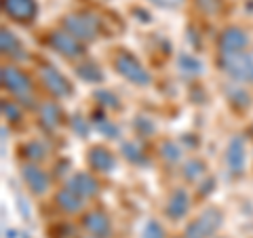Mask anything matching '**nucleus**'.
<instances>
[{"instance_id":"1","label":"nucleus","mask_w":253,"mask_h":238,"mask_svg":"<svg viewBox=\"0 0 253 238\" xmlns=\"http://www.w3.org/2000/svg\"><path fill=\"white\" fill-rule=\"evenodd\" d=\"M114 68L123 78H126L129 82L137 84V86H148L150 82H152V74H150L144 68V63H141L135 55H131L129 51H121L116 55Z\"/></svg>"},{"instance_id":"2","label":"nucleus","mask_w":253,"mask_h":238,"mask_svg":"<svg viewBox=\"0 0 253 238\" xmlns=\"http://www.w3.org/2000/svg\"><path fill=\"white\" fill-rule=\"evenodd\" d=\"M219 66L228 76H232L234 80L253 82V63H251L249 53H243V51L221 53L219 55Z\"/></svg>"},{"instance_id":"3","label":"nucleus","mask_w":253,"mask_h":238,"mask_svg":"<svg viewBox=\"0 0 253 238\" xmlns=\"http://www.w3.org/2000/svg\"><path fill=\"white\" fill-rule=\"evenodd\" d=\"M0 80H2L4 89L11 91L21 104L32 106V82L21 70H17L15 66H2V70H0Z\"/></svg>"},{"instance_id":"4","label":"nucleus","mask_w":253,"mask_h":238,"mask_svg":"<svg viewBox=\"0 0 253 238\" xmlns=\"http://www.w3.org/2000/svg\"><path fill=\"white\" fill-rule=\"evenodd\" d=\"M221 221H224V215H221L219 209H215V207L205 209L192 224L186 226L184 238H211L219 230Z\"/></svg>"},{"instance_id":"5","label":"nucleus","mask_w":253,"mask_h":238,"mask_svg":"<svg viewBox=\"0 0 253 238\" xmlns=\"http://www.w3.org/2000/svg\"><path fill=\"white\" fill-rule=\"evenodd\" d=\"M63 28L81 42L95 40L99 34V21L89 13H74L63 19Z\"/></svg>"},{"instance_id":"6","label":"nucleus","mask_w":253,"mask_h":238,"mask_svg":"<svg viewBox=\"0 0 253 238\" xmlns=\"http://www.w3.org/2000/svg\"><path fill=\"white\" fill-rule=\"evenodd\" d=\"M21 177H23L26 186H28L34 194H44L46 190L51 188V177H49V173L42 171L41 166H36L34 162L21 166Z\"/></svg>"},{"instance_id":"7","label":"nucleus","mask_w":253,"mask_h":238,"mask_svg":"<svg viewBox=\"0 0 253 238\" xmlns=\"http://www.w3.org/2000/svg\"><path fill=\"white\" fill-rule=\"evenodd\" d=\"M2 9L11 19L21 23L32 21L38 13L36 0H2Z\"/></svg>"},{"instance_id":"8","label":"nucleus","mask_w":253,"mask_h":238,"mask_svg":"<svg viewBox=\"0 0 253 238\" xmlns=\"http://www.w3.org/2000/svg\"><path fill=\"white\" fill-rule=\"evenodd\" d=\"M51 46L55 51H59L66 57H81L84 53L83 42L74 38L70 32H53L51 34Z\"/></svg>"},{"instance_id":"9","label":"nucleus","mask_w":253,"mask_h":238,"mask_svg":"<svg viewBox=\"0 0 253 238\" xmlns=\"http://www.w3.org/2000/svg\"><path fill=\"white\" fill-rule=\"evenodd\" d=\"M41 78H42L44 86L55 95V97L63 99V97H68V95L72 93V86H70V82L55 68H51V66L41 68Z\"/></svg>"},{"instance_id":"10","label":"nucleus","mask_w":253,"mask_h":238,"mask_svg":"<svg viewBox=\"0 0 253 238\" xmlns=\"http://www.w3.org/2000/svg\"><path fill=\"white\" fill-rule=\"evenodd\" d=\"M226 162L234 175H243L245 171V162H247V152H245V141L243 137H232L230 144L226 148Z\"/></svg>"},{"instance_id":"11","label":"nucleus","mask_w":253,"mask_h":238,"mask_svg":"<svg viewBox=\"0 0 253 238\" xmlns=\"http://www.w3.org/2000/svg\"><path fill=\"white\" fill-rule=\"evenodd\" d=\"M249 38H247V32L236 28V26H230L221 32L219 36V51L221 53H234V51H245L247 46Z\"/></svg>"},{"instance_id":"12","label":"nucleus","mask_w":253,"mask_h":238,"mask_svg":"<svg viewBox=\"0 0 253 238\" xmlns=\"http://www.w3.org/2000/svg\"><path fill=\"white\" fill-rule=\"evenodd\" d=\"M83 226L91 236L106 238L110 234V217L104 211H91L83 217Z\"/></svg>"},{"instance_id":"13","label":"nucleus","mask_w":253,"mask_h":238,"mask_svg":"<svg viewBox=\"0 0 253 238\" xmlns=\"http://www.w3.org/2000/svg\"><path fill=\"white\" fill-rule=\"evenodd\" d=\"M86 160L93 166V171H99V173H110L116 164L114 154L110 150H106L104 146H93L89 150V154H86Z\"/></svg>"},{"instance_id":"14","label":"nucleus","mask_w":253,"mask_h":238,"mask_svg":"<svg viewBox=\"0 0 253 238\" xmlns=\"http://www.w3.org/2000/svg\"><path fill=\"white\" fill-rule=\"evenodd\" d=\"M68 188H72L74 192H76L78 196H83V198L95 196V194L99 192L97 179H95L93 175H89V173H84V171L74 173V175L70 177V181H68Z\"/></svg>"},{"instance_id":"15","label":"nucleus","mask_w":253,"mask_h":238,"mask_svg":"<svg viewBox=\"0 0 253 238\" xmlns=\"http://www.w3.org/2000/svg\"><path fill=\"white\" fill-rule=\"evenodd\" d=\"M188 211H190V196H188V192L184 188L173 190L169 200H167V215L171 219H181V217L188 215Z\"/></svg>"},{"instance_id":"16","label":"nucleus","mask_w":253,"mask_h":238,"mask_svg":"<svg viewBox=\"0 0 253 238\" xmlns=\"http://www.w3.org/2000/svg\"><path fill=\"white\" fill-rule=\"evenodd\" d=\"M55 200H57L59 207L66 211V213H78L83 209V196H78L72 188H63L57 192V196H55Z\"/></svg>"},{"instance_id":"17","label":"nucleus","mask_w":253,"mask_h":238,"mask_svg":"<svg viewBox=\"0 0 253 238\" xmlns=\"http://www.w3.org/2000/svg\"><path fill=\"white\" fill-rule=\"evenodd\" d=\"M177 68L181 70V74H188V76H199L203 72V63L190 53L177 55Z\"/></svg>"},{"instance_id":"18","label":"nucleus","mask_w":253,"mask_h":238,"mask_svg":"<svg viewBox=\"0 0 253 238\" xmlns=\"http://www.w3.org/2000/svg\"><path fill=\"white\" fill-rule=\"evenodd\" d=\"M76 74L91 84H97V82L104 80V72H101L95 63H81V66L76 68Z\"/></svg>"},{"instance_id":"19","label":"nucleus","mask_w":253,"mask_h":238,"mask_svg":"<svg viewBox=\"0 0 253 238\" xmlns=\"http://www.w3.org/2000/svg\"><path fill=\"white\" fill-rule=\"evenodd\" d=\"M59 118H61V112L55 104H44L41 108V122L46 129H55L59 124Z\"/></svg>"},{"instance_id":"20","label":"nucleus","mask_w":253,"mask_h":238,"mask_svg":"<svg viewBox=\"0 0 253 238\" xmlns=\"http://www.w3.org/2000/svg\"><path fill=\"white\" fill-rule=\"evenodd\" d=\"M0 49H2L4 55H17L19 53V40H17V36H15L13 32H9L6 28L0 32Z\"/></svg>"},{"instance_id":"21","label":"nucleus","mask_w":253,"mask_h":238,"mask_svg":"<svg viewBox=\"0 0 253 238\" xmlns=\"http://www.w3.org/2000/svg\"><path fill=\"white\" fill-rule=\"evenodd\" d=\"M184 175H186L188 181H199L205 175V164H203V160H199V158H192V160H188L186 166H184Z\"/></svg>"},{"instance_id":"22","label":"nucleus","mask_w":253,"mask_h":238,"mask_svg":"<svg viewBox=\"0 0 253 238\" xmlns=\"http://www.w3.org/2000/svg\"><path fill=\"white\" fill-rule=\"evenodd\" d=\"M23 152H26V156L30 158L32 162H38L42 160V158L46 156V146H42V141H28L26 146H23Z\"/></svg>"},{"instance_id":"23","label":"nucleus","mask_w":253,"mask_h":238,"mask_svg":"<svg viewBox=\"0 0 253 238\" xmlns=\"http://www.w3.org/2000/svg\"><path fill=\"white\" fill-rule=\"evenodd\" d=\"M161 154H163V158H165L167 162H177L179 158H181V150L177 148L175 141H163Z\"/></svg>"},{"instance_id":"24","label":"nucleus","mask_w":253,"mask_h":238,"mask_svg":"<svg viewBox=\"0 0 253 238\" xmlns=\"http://www.w3.org/2000/svg\"><path fill=\"white\" fill-rule=\"evenodd\" d=\"M123 152H125L126 160H131V162H141V160H144L141 148L137 144H133V141H126V144H123Z\"/></svg>"},{"instance_id":"25","label":"nucleus","mask_w":253,"mask_h":238,"mask_svg":"<svg viewBox=\"0 0 253 238\" xmlns=\"http://www.w3.org/2000/svg\"><path fill=\"white\" fill-rule=\"evenodd\" d=\"M141 238H165V230L158 221L150 219L148 224L144 226V232H141Z\"/></svg>"},{"instance_id":"26","label":"nucleus","mask_w":253,"mask_h":238,"mask_svg":"<svg viewBox=\"0 0 253 238\" xmlns=\"http://www.w3.org/2000/svg\"><path fill=\"white\" fill-rule=\"evenodd\" d=\"M226 93H228V97H230L236 106L247 108V106H249V101H251V99H249V95L245 93V89H241V86H236V89H228Z\"/></svg>"},{"instance_id":"27","label":"nucleus","mask_w":253,"mask_h":238,"mask_svg":"<svg viewBox=\"0 0 253 238\" xmlns=\"http://www.w3.org/2000/svg\"><path fill=\"white\" fill-rule=\"evenodd\" d=\"M93 97L97 99L101 106H106V108H118V99L114 97L112 93H108V91H95Z\"/></svg>"},{"instance_id":"28","label":"nucleus","mask_w":253,"mask_h":238,"mask_svg":"<svg viewBox=\"0 0 253 238\" xmlns=\"http://www.w3.org/2000/svg\"><path fill=\"white\" fill-rule=\"evenodd\" d=\"M2 114L9 118V120H19L21 118V110L13 104V101H2Z\"/></svg>"},{"instance_id":"29","label":"nucleus","mask_w":253,"mask_h":238,"mask_svg":"<svg viewBox=\"0 0 253 238\" xmlns=\"http://www.w3.org/2000/svg\"><path fill=\"white\" fill-rule=\"evenodd\" d=\"M196 4H199V9H203L207 15L217 13V11H219V6H221L219 0H196Z\"/></svg>"},{"instance_id":"30","label":"nucleus","mask_w":253,"mask_h":238,"mask_svg":"<svg viewBox=\"0 0 253 238\" xmlns=\"http://www.w3.org/2000/svg\"><path fill=\"white\" fill-rule=\"evenodd\" d=\"M99 131H104L106 135H112V137H116V135H118V126L104 120V122H99Z\"/></svg>"},{"instance_id":"31","label":"nucleus","mask_w":253,"mask_h":238,"mask_svg":"<svg viewBox=\"0 0 253 238\" xmlns=\"http://www.w3.org/2000/svg\"><path fill=\"white\" fill-rule=\"evenodd\" d=\"M152 2L158 6H165V9H175V6L184 4V0H152Z\"/></svg>"},{"instance_id":"32","label":"nucleus","mask_w":253,"mask_h":238,"mask_svg":"<svg viewBox=\"0 0 253 238\" xmlns=\"http://www.w3.org/2000/svg\"><path fill=\"white\" fill-rule=\"evenodd\" d=\"M137 129H139V131L146 129V133H152V131H154V124H150L148 118H137Z\"/></svg>"},{"instance_id":"33","label":"nucleus","mask_w":253,"mask_h":238,"mask_svg":"<svg viewBox=\"0 0 253 238\" xmlns=\"http://www.w3.org/2000/svg\"><path fill=\"white\" fill-rule=\"evenodd\" d=\"M72 126H74V131L78 129V133H81V135H86V124L83 122V118H81V116H74Z\"/></svg>"},{"instance_id":"34","label":"nucleus","mask_w":253,"mask_h":238,"mask_svg":"<svg viewBox=\"0 0 253 238\" xmlns=\"http://www.w3.org/2000/svg\"><path fill=\"white\" fill-rule=\"evenodd\" d=\"M209 190H213V179H207V181H205V184H203V190H201V194H207Z\"/></svg>"},{"instance_id":"35","label":"nucleus","mask_w":253,"mask_h":238,"mask_svg":"<svg viewBox=\"0 0 253 238\" xmlns=\"http://www.w3.org/2000/svg\"><path fill=\"white\" fill-rule=\"evenodd\" d=\"M249 55H251V63H253V53H249Z\"/></svg>"},{"instance_id":"36","label":"nucleus","mask_w":253,"mask_h":238,"mask_svg":"<svg viewBox=\"0 0 253 238\" xmlns=\"http://www.w3.org/2000/svg\"><path fill=\"white\" fill-rule=\"evenodd\" d=\"M91 238H93V236H91ZM95 238H99V236H95Z\"/></svg>"}]
</instances>
